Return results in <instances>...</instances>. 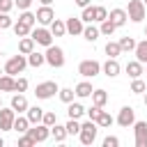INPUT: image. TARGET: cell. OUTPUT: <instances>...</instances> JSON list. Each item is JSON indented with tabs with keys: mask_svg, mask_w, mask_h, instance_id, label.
I'll use <instances>...</instances> for the list:
<instances>
[{
	"mask_svg": "<svg viewBox=\"0 0 147 147\" xmlns=\"http://www.w3.org/2000/svg\"><path fill=\"white\" fill-rule=\"evenodd\" d=\"M25 117H28V122H30V124H39V122H41V117H44V110H41L39 106H28Z\"/></svg>",
	"mask_w": 147,
	"mask_h": 147,
	"instance_id": "cell-16",
	"label": "cell"
},
{
	"mask_svg": "<svg viewBox=\"0 0 147 147\" xmlns=\"http://www.w3.org/2000/svg\"><path fill=\"white\" fill-rule=\"evenodd\" d=\"M48 30H51L53 37H64V34H67V25H64V21H60V18H53Z\"/></svg>",
	"mask_w": 147,
	"mask_h": 147,
	"instance_id": "cell-19",
	"label": "cell"
},
{
	"mask_svg": "<svg viewBox=\"0 0 147 147\" xmlns=\"http://www.w3.org/2000/svg\"><path fill=\"white\" fill-rule=\"evenodd\" d=\"M108 18L115 23V28H122L126 21H129V16H126V9H110V14H108Z\"/></svg>",
	"mask_w": 147,
	"mask_h": 147,
	"instance_id": "cell-14",
	"label": "cell"
},
{
	"mask_svg": "<svg viewBox=\"0 0 147 147\" xmlns=\"http://www.w3.org/2000/svg\"><path fill=\"white\" fill-rule=\"evenodd\" d=\"M117 145H119V138H115V136L103 138V147H117Z\"/></svg>",
	"mask_w": 147,
	"mask_h": 147,
	"instance_id": "cell-46",
	"label": "cell"
},
{
	"mask_svg": "<svg viewBox=\"0 0 147 147\" xmlns=\"http://www.w3.org/2000/svg\"><path fill=\"white\" fill-rule=\"evenodd\" d=\"M117 44H119L122 53H129V51H133V48H136V39H133V37H122Z\"/></svg>",
	"mask_w": 147,
	"mask_h": 147,
	"instance_id": "cell-33",
	"label": "cell"
},
{
	"mask_svg": "<svg viewBox=\"0 0 147 147\" xmlns=\"http://www.w3.org/2000/svg\"><path fill=\"white\" fill-rule=\"evenodd\" d=\"M57 90H60V87H57L55 80H44V83H39V85L34 87V96H37V99H51V96H55Z\"/></svg>",
	"mask_w": 147,
	"mask_h": 147,
	"instance_id": "cell-6",
	"label": "cell"
},
{
	"mask_svg": "<svg viewBox=\"0 0 147 147\" xmlns=\"http://www.w3.org/2000/svg\"><path fill=\"white\" fill-rule=\"evenodd\" d=\"M136 147H147V122H133Z\"/></svg>",
	"mask_w": 147,
	"mask_h": 147,
	"instance_id": "cell-12",
	"label": "cell"
},
{
	"mask_svg": "<svg viewBox=\"0 0 147 147\" xmlns=\"http://www.w3.org/2000/svg\"><path fill=\"white\" fill-rule=\"evenodd\" d=\"M32 145H37V142H34V140H32V138H30L28 133L18 138V147H32Z\"/></svg>",
	"mask_w": 147,
	"mask_h": 147,
	"instance_id": "cell-44",
	"label": "cell"
},
{
	"mask_svg": "<svg viewBox=\"0 0 147 147\" xmlns=\"http://www.w3.org/2000/svg\"><path fill=\"white\" fill-rule=\"evenodd\" d=\"M64 25H67V32H69V34H83V28H85V23H83L80 18H74V16L67 18Z\"/></svg>",
	"mask_w": 147,
	"mask_h": 147,
	"instance_id": "cell-15",
	"label": "cell"
},
{
	"mask_svg": "<svg viewBox=\"0 0 147 147\" xmlns=\"http://www.w3.org/2000/svg\"><path fill=\"white\" fill-rule=\"evenodd\" d=\"M64 129H67V136H78L80 124H78V119H71V117H69V122L64 124Z\"/></svg>",
	"mask_w": 147,
	"mask_h": 147,
	"instance_id": "cell-38",
	"label": "cell"
},
{
	"mask_svg": "<svg viewBox=\"0 0 147 147\" xmlns=\"http://www.w3.org/2000/svg\"><path fill=\"white\" fill-rule=\"evenodd\" d=\"M119 53H122V48H119L117 41H108V44H106V55H108V57H117Z\"/></svg>",
	"mask_w": 147,
	"mask_h": 147,
	"instance_id": "cell-37",
	"label": "cell"
},
{
	"mask_svg": "<svg viewBox=\"0 0 147 147\" xmlns=\"http://www.w3.org/2000/svg\"><path fill=\"white\" fill-rule=\"evenodd\" d=\"M14 117H16V110L11 106L9 108H0V131H11Z\"/></svg>",
	"mask_w": 147,
	"mask_h": 147,
	"instance_id": "cell-10",
	"label": "cell"
},
{
	"mask_svg": "<svg viewBox=\"0 0 147 147\" xmlns=\"http://www.w3.org/2000/svg\"><path fill=\"white\" fill-rule=\"evenodd\" d=\"M80 21H83V23H94V7H92V5H87V7H83V14H80Z\"/></svg>",
	"mask_w": 147,
	"mask_h": 147,
	"instance_id": "cell-36",
	"label": "cell"
},
{
	"mask_svg": "<svg viewBox=\"0 0 147 147\" xmlns=\"http://www.w3.org/2000/svg\"><path fill=\"white\" fill-rule=\"evenodd\" d=\"M34 51V39L28 34V37H21V41H18V53H23V55H28V53H32Z\"/></svg>",
	"mask_w": 147,
	"mask_h": 147,
	"instance_id": "cell-22",
	"label": "cell"
},
{
	"mask_svg": "<svg viewBox=\"0 0 147 147\" xmlns=\"http://www.w3.org/2000/svg\"><path fill=\"white\" fill-rule=\"evenodd\" d=\"M39 2H41V5H51L53 0H39Z\"/></svg>",
	"mask_w": 147,
	"mask_h": 147,
	"instance_id": "cell-50",
	"label": "cell"
},
{
	"mask_svg": "<svg viewBox=\"0 0 147 147\" xmlns=\"http://www.w3.org/2000/svg\"><path fill=\"white\" fill-rule=\"evenodd\" d=\"M57 122V115L55 113H44V117H41V124H46V126H53Z\"/></svg>",
	"mask_w": 147,
	"mask_h": 147,
	"instance_id": "cell-42",
	"label": "cell"
},
{
	"mask_svg": "<svg viewBox=\"0 0 147 147\" xmlns=\"http://www.w3.org/2000/svg\"><path fill=\"white\" fill-rule=\"evenodd\" d=\"M11 28H14V34H16V37H28V34H30V30H32L30 25H25V23H21V21H16Z\"/></svg>",
	"mask_w": 147,
	"mask_h": 147,
	"instance_id": "cell-32",
	"label": "cell"
},
{
	"mask_svg": "<svg viewBox=\"0 0 147 147\" xmlns=\"http://www.w3.org/2000/svg\"><path fill=\"white\" fill-rule=\"evenodd\" d=\"M11 25H14V21L9 18V14L0 11V30H5V28H11Z\"/></svg>",
	"mask_w": 147,
	"mask_h": 147,
	"instance_id": "cell-43",
	"label": "cell"
},
{
	"mask_svg": "<svg viewBox=\"0 0 147 147\" xmlns=\"http://www.w3.org/2000/svg\"><path fill=\"white\" fill-rule=\"evenodd\" d=\"M119 62H117V57H108L103 64H101V71L108 76V78H115V76H119Z\"/></svg>",
	"mask_w": 147,
	"mask_h": 147,
	"instance_id": "cell-13",
	"label": "cell"
},
{
	"mask_svg": "<svg viewBox=\"0 0 147 147\" xmlns=\"http://www.w3.org/2000/svg\"><path fill=\"white\" fill-rule=\"evenodd\" d=\"M145 90H147L145 83H142L140 78H133V83H131V92H133V94H142Z\"/></svg>",
	"mask_w": 147,
	"mask_h": 147,
	"instance_id": "cell-40",
	"label": "cell"
},
{
	"mask_svg": "<svg viewBox=\"0 0 147 147\" xmlns=\"http://www.w3.org/2000/svg\"><path fill=\"white\" fill-rule=\"evenodd\" d=\"M96 122H92V119H87V122H83L80 124V131H78V136H80V142L83 145H92L94 140H96Z\"/></svg>",
	"mask_w": 147,
	"mask_h": 147,
	"instance_id": "cell-3",
	"label": "cell"
},
{
	"mask_svg": "<svg viewBox=\"0 0 147 147\" xmlns=\"http://www.w3.org/2000/svg\"><path fill=\"white\" fill-rule=\"evenodd\" d=\"M92 83H87V80H83V83H78L76 87H74V92H76V96L78 99H85V96H92Z\"/></svg>",
	"mask_w": 147,
	"mask_h": 147,
	"instance_id": "cell-21",
	"label": "cell"
},
{
	"mask_svg": "<svg viewBox=\"0 0 147 147\" xmlns=\"http://www.w3.org/2000/svg\"><path fill=\"white\" fill-rule=\"evenodd\" d=\"M145 2L142 0H129V7H126V16H129V21H133V23H140L142 18H145Z\"/></svg>",
	"mask_w": 147,
	"mask_h": 147,
	"instance_id": "cell-4",
	"label": "cell"
},
{
	"mask_svg": "<svg viewBox=\"0 0 147 147\" xmlns=\"http://www.w3.org/2000/svg\"><path fill=\"white\" fill-rule=\"evenodd\" d=\"M78 74H80L83 78H94V76L101 74V64H99L96 60H83V62L78 64Z\"/></svg>",
	"mask_w": 147,
	"mask_h": 147,
	"instance_id": "cell-5",
	"label": "cell"
},
{
	"mask_svg": "<svg viewBox=\"0 0 147 147\" xmlns=\"http://www.w3.org/2000/svg\"><path fill=\"white\" fill-rule=\"evenodd\" d=\"M18 21H21V23H25V25H30V28H34V23H37V16H34L30 9H23V14L18 16Z\"/></svg>",
	"mask_w": 147,
	"mask_h": 147,
	"instance_id": "cell-31",
	"label": "cell"
},
{
	"mask_svg": "<svg viewBox=\"0 0 147 147\" xmlns=\"http://www.w3.org/2000/svg\"><path fill=\"white\" fill-rule=\"evenodd\" d=\"M106 18H108V9H106V7H101V5H99V7H94V21H96V23H101V21H106Z\"/></svg>",
	"mask_w": 147,
	"mask_h": 147,
	"instance_id": "cell-39",
	"label": "cell"
},
{
	"mask_svg": "<svg viewBox=\"0 0 147 147\" xmlns=\"http://www.w3.org/2000/svg\"><path fill=\"white\" fill-rule=\"evenodd\" d=\"M28 67V57L21 53V55H11L7 62H5V74H9V76H16V74H21L23 69Z\"/></svg>",
	"mask_w": 147,
	"mask_h": 147,
	"instance_id": "cell-2",
	"label": "cell"
},
{
	"mask_svg": "<svg viewBox=\"0 0 147 147\" xmlns=\"http://www.w3.org/2000/svg\"><path fill=\"white\" fill-rule=\"evenodd\" d=\"M57 94H60V101H64V103H71L76 96V92L71 87H62V90H57Z\"/></svg>",
	"mask_w": 147,
	"mask_h": 147,
	"instance_id": "cell-35",
	"label": "cell"
},
{
	"mask_svg": "<svg viewBox=\"0 0 147 147\" xmlns=\"http://www.w3.org/2000/svg\"><path fill=\"white\" fill-rule=\"evenodd\" d=\"M145 106H147V92H145Z\"/></svg>",
	"mask_w": 147,
	"mask_h": 147,
	"instance_id": "cell-52",
	"label": "cell"
},
{
	"mask_svg": "<svg viewBox=\"0 0 147 147\" xmlns=\"http://www.w3.org/2000/svg\"><path fill=\"white\" fill-rule=\"evenodd\" d=\"M67 113H69V117H71V119H80V117L85 115V108H83V103L71 101V103H69V108H67Z\"/></svg>",
	"mask_w": 147,
	"mask_h": 147,
	"instance_id": "cell-23",
	"label": "cell"
},
{
	"mask_svg": "<svg viewBox=\"0 0 147 147\" xmlns=\"http://www.w3.org/2000/svg\"><path fill=\"white\" fill-rule=\"evenodd\" d=\"M25 57H28V64H30V67H34V69H37V67H41V64L46 62V57H44V53H37V51H32V53H28Z\"/></svg>",
	"mask_w": 147,
	"mask_h": 147,
	"instance_id": "cell-25",
	"label": "cell"
},
{
	"mask_svg": "<svg viewBox=\"0 0 147 147\" xmlns=\"http://www.w3.org/2000/svg\"><path fill=\"white\" fill-rule=\"evenodd\" d=\"M133 122H136V110L131 106H124L119 110V115H117V124L122 129H129V126H133Z\"/></svg>",
	"mask_w": 147,
	"mask_h": 147,
	"instance_id": "cell-9",
	"label": "cell"
},
{
	"mask_svg": "<svg viewBox=\"0 0 147 147\" xmlns=\"http://www.w3.org/2000/svg\"><path fill=\"white\" fill-rule=\"evenodd\" d=\"M92 101H94V106H106L108 103V92L106 90H92Z\"/></svg>",
	"mask_w": 147,
	"mask_h": 147,
	"instance_id": "cell-26",
	"label": "cell"
},
{
	"mask_svg": "<svg viewBox=\"0 0 147 147\" xmlns=\"http://www.w3.org/2000/svg\"><path fill=\"white\" fill-rule=\"evenodd\" d=\"M34 142H44V140H48V136H51V126H46V124H30V129L25 131Z\"/></svg>",
	"mask_w": 147,
	"mask_h": 147,
	"instance_id": "cell-7",
	"label": "cell"
},
{
	"mask_svg": "<svg viewBox=\"0 0 147 147\" xmlns=\"http://www.w3.org/2000/svg\"><path fill=\"white\" fill-rule=\"evenodd\" d=\"M30 37H32L34 44H39V46H51V44H53V34H51V30H46L44 25H41V28H32V30H30Z\"/></svg>",
	"mask_w": 147,
	"mask_h": 147,
	"instance_id": "cell-8",
	"label": "cell"
},
{
	"mask_svg": "<svg viewBox=\"0 0 147 147\" xmlns=\"http://www.w3.org/2000/svg\"><path fill=\"white\" fill-rule=\"evenodd\" d=\"M0 92H14V76L9 74L0 76Z\"/></svg>",
	"mask_w": 147,
	"mask_h": 147,
	"instance_id": "cell-28",
	"label": "cell"
},
{
	"mask_svg": "<svg viewBox=\"0 0 147 147\" xmlns=\"http://www.w3.org/2000/svg\"><path fill=\"white\" fill-rule=\"evenodd\" d=\"M2 145H5V140H2V136H0V147H2Z\"/></svg>",
	"mask_w": 147,
	"mask_h": 147,
	"instance_id": "cell-51",
	"label": "cell"
},
{
	"mask_svg": "<svg viewBox=\"0 0 147 147\" xmlns=\"http://www.w3.org/2000/svg\"><path fill=\"white\" fill-rule=\"evenodd\" d=\"M74 2H76L78 7H87V5H90V0H74Z\"/></svg>",
	"mask_w": 147,
	"mask_h": 147,
	"instance_id": "cell-49",
	"label": "cell"
},
{
	"mask_svg": "<svg viewBox=\"0 0 147 147\" xmlns=\"http://www.w3.org/2000/svg\"><path fill=\"white\" fill-rule=\"evenodd\" d=\"M11 108L16 110V115H18V113H25V110H28V99H25L21 92L14 94V96H11Z\"/></svg>",
	"mask_w": 147,
	"mask_h": 147,
	"instance_id": "cell-17",
	"label": "cell"
},
{
	"mask_svg": "<svg viewBox=\"0 0 147 147\" xmlns=\"http://www.w3.org/2000/svg\"><path fill=\"white\" fill-rule=\"evenodd\" d=\"M99 34H101V32H99V28H94V25H92V23H90V25H85V28H83V37H85V39H87V41H92V44H94V41H96V39H99Z\"/></svg>",
	"mask_w": 147,
	"mask_h": 147,
	"instance_id": "cell-27",
	"label": "cell"
},
{
	"mask_svg": "<svg viewBox=\"0 0 147 147\" xmlns=\"http://www.w3.org/2000/svg\"><path fill=\"white\" fill-rule=\"evenodd\" d=\"M51 136L55 138V142H62V140L67 138V129H64V126H60V124L55 122V124L51 126Z\"/></svg>",
	"mask_w": 147,
	"mask_h": 147,
	"instance_id": "cell-29",
	"label": "cell"
},
{
	"mask_svg": "<svg viewBox=\"0 0 147 147\" xmlns=\"http://www.w3.org/2000/svg\"><path fill=\"white\" fill-rule=\"evenodd\" d=\"M126 74H129L131 78H140V76L145 74V67H142V62H138V60L129 62V64H126Z\"/></svg>",
	"mask_w": 147,
	"mask_h": 147,
	"instance_id": "cell-20",
	"label": "cell"
},
{
	"mask_svg": "<svg viewBox=\"0 0 147 147\" xmlns=\"http://www.w3.org/2000/svg\"><path fill=\"white\" fill-rule=\"evenodd\" d=\"M2 74H5V69H2V67H0V76H2Z\"/></svg>",
	"mask_w": 147,
	"mask_h": 147,
	"instance_id": "cell-53",
	"label": "cell"
},
{
	"mask_svg": "<svg viewBox=\"0 0 147 147\" xmlns=\"http://www.w3.org/2000/svg\"><path fill=\"white\" fill-rule=\"evenodd\" d=\"M0 108H2V101H0Z\"/></svg>",
	"mask_w": 147,
	"mask_h": 147,
	"instance_id": "cell-56",
	"label": "cell"
},
{
	"mask_svg": "<svg viewBox=\"0 0 147 147\" xmlns=\"http://www.w3.org/2000/svg\"><path fill=\"white\" fill-rule=\"evenodd\" d=\"M133 53H136V60H138V62L147 64V39H142V41H136V48H133Z\"/></svg>",
	"mask_w": 147,
	"mask_h": 147,
	"instance_id": "cell-18",
	"label": "cell"
},
{
	"mask_svg": "<svg viewBox=\"0 0 147 147\" xmlns=\"http://www.w3.org/2000/svg\"><path fill=\"white\" fill-rule=\"evenodd\" d=\"M44 57H46V62L53 67V69H60V67H64V51L60 48V46H46V53H44Z\"/></svg>",
	"mask_w": 147,
	"mask_h": 147,
	"instance_id": "cell-1",
	"label": "cell"
},
{
	"mask_svg": "<svg viewBox=\"0 0 147 147\" xmlns=\"http://www.w3.org/2000/svg\"><path fill=\"white\" fill-rule=\"evenodd\" d=\"M142 2H145V7H147V0H142Z\"/></svg>",
	"mask_w": 147,
	"mask_h": 147,
	"instance_id": "cell-55",
	"label": "cell"
},
{
	"mask_svg": "<svg viewBox=\"0 0 147 147\" xmlns=\"http://www.w3.org/2000/svg\"><path fill=\"white\" fill-rule=\"evenodd\" d=\"M30 5H32V0H14V7H18L21 11L23 9H30Z\"/></svg>",
	"mask_w": 147,
	"mask_h": 147,
	"instance_id": "cell-48",
	"label": "cell"
},
{
	"mask_svg": "<svg viewBox=\"0 0 147 147\" xmlns=\"http://www.w3.org/2000/svg\"><path fill=\"white\" fill-rule=\"evenodd\" d=\"M11 7H14V0H0V11L9 14V11H11Z\"/></svg>",
	"mask_w": 147,
	"mask_h": 147,
	"instance_id": "cell-47",
	"label": "cell"
},
{
	"mask_svg": "<svg viewBox=\"0 0 147 147\" xmlns=\"http://www.w3.org/2000/svg\"><path fill=\"white\" fill-rule=\"evenodd\" d=\"M30 129V122H28V117H23L21 113L14 117V126H11V131H18V133H25Z\"/></svg>",
	"mask_w": 147,
	"mask_h": 147,
	"instance_id": "cell-24",
	"label": "cell"
},
{
	"mask_svg": "<svg viewBox=\"0 0 147 147\" xmlns=\"http://www.w3.org/2000/svg\"><path fill=\"white\" fill-rule=\"evenodd\" d=\"M34 16H37V23L39 25H51V21L55 18V11L51 9V5H41Z\"/></svg>",
	"mask_w": 147,
	"mask_h": 147,
	"instance_id": "cell-11",
	"label": "cell"
},
{
	"mask_svg": "<svg viewBox=\"0 0 147 147\" xmlns=\"http://www.w3.org/2000/svg\"><path fill=\"white\" fill-rule=\"evenodd\" d=\"M145 37H147V25H145Z\"/></svg>",
	"mask_w": 147,
	"mask_h": 147,
	"instance_id": "cell-54",
	"label": "cell"
},
{
	"mask_svg": "<svg viewBox=\"0 0 147 147\" xmlns=\"http://www.w3.org/2000/svg\"><path fill=\"white\" fill-rule=\"evenodd\" d=\"M145 74H147V69H145Z\"/></svg>",
	"mask_w": 147,
	"mask_h": 147,
	"instance_id": "cell-57",
	"label": "cell"
},
{
	"mask_svg": "<svg viewBox=\"0 0 147 147\" xmlns=\"http://www.w3.org/2000/svg\"><path fill=\"white\" fill-rule=\"evenodd\" d=\"M113 122H115V119H113V117H110V113H106V110H101V113H99V117H96V126H101V129H108Z\"/></svg>",
	"mask_w": 147,
	"mask_h": 147,
	"instance_id": "cell-30",
	"label": "cell"
},
{
	"mask_svg": "<svg viewBox=\"0 0 147 147\" xmlns=\"http://www.w3.org/2000/svg\"><path fill=\"white\" fill-rule=\"evenodd\" d=\"M117 28H115V23L110 21V18H106V21H101V28H99V32L101 34H106V37H110L113 32H115Z\"/></svg>",
	"mask_w": 147,
	"mask_h": 147,
	"instance_id": "cell-34",
	"label": "cell"
},
{
	"mask_svg": "<svg viewBox=\"0 0 147 147\" xmlns=\"http://www.w3.org/2000/svg\"><path fill=\"white\" fill-rule=\"evenodd\" d=\"M87 113V117L92 119V122H96V117H99V113H101V106H92L90 110H85Z\"/></svg>",
	"mask_w": 147,
	"mask_h": 147,
	"instance_id": "cell-45",
	"label": "cell"
},
{
	"mask_svg": "<svg viewBox=\"0 0 147 147\" xmlns=\"http://www.w3.org/2000/svg\"><path fill=\"white\" fill-rule=\"evenodd\" d=\"M28 90V78H14V92H25Z\"/></svg>",
	"mask_w": 147,
	"mask_h": 147,
	"instance_id": "cell-41",
	"label": "cell"
}]
</instances>
